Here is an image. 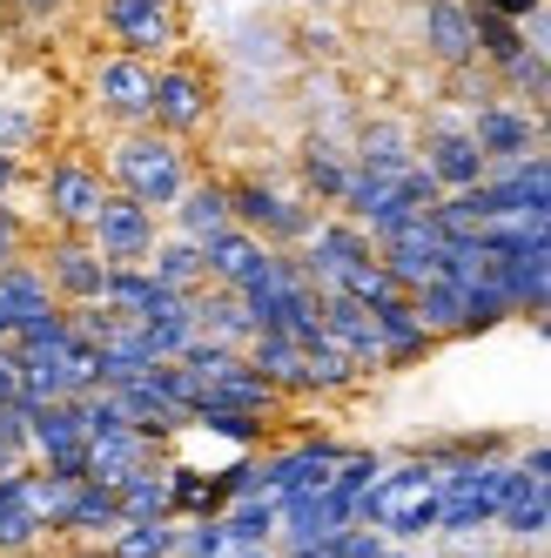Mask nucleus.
<instances>
[{
    "instance_id": "nucleus-45",
    "label": "nucleus",
    "mask_w": 551,
    "mask_h": 558,
    "mask_svg": "<svg viewBox=\"0 0 551 558\" xmlns=\"http://www.w3.org/2000/svg\"><path fill=\"white\" fill-rule=\"evenodd\" d=\"M377 471H383V458H377V451H343V458H336V477H330V485H336V492H350V498H364Z\"/></svg>"
},
{
    "instance_id": "nucleus-7",
    "label": "nucleus",
    "mask_w": 551,
    "mask_h": 558,
    "mask_svg": "<svg viewBox=\"0 0 551 558\" xmlns=\"http://www.w3.org/2000/svg\"><path fill=\"white\" fill-rule=\"evenodd\" d=\"M162 216H155L148 203H135V195H122V189H108V203L95 209V222H88V243L101 250V263H148V250L162 243Z\"/></svg>"
},
{
    "instance_id": "nucleus-17",
    "label": "nucleus",
    "mask_w": 551,
    "mask_h": 558,
    "mask_svg": "<svg viewBox=\"0 0 551 558\" xmlns=\"http://www.w3.org/2000/svg\"><path fill=\"white\" fill-rule=\"evenodd\" d=\"M88 451V424H82V397H54V404H34L27 417V458L34 464H61Z\"/></svg>"
},
{
    "instance_id": "nucleus-18",
    "label": "nucleus",
    "mask_w": 551,
    "mask_h": 558,
    "mask_svg": "<svg viewBox=\"0 0 551 558\" xmlns=\"http://www.w3.org/2000/svg\"><path fill=\"white\" fill-rule=\"evenodd\" d=\"M269 250L276 243H262L256 229L229 222V229H216L209 243H203V269H209V283H222V290H249L256 276H262V263H269Z\"/></svg>"
},
{
    "instance_id": "nucleus-3",
    "label": "nucleus",
    "mask_w": 551,
    "mask_h": 558,
    "mask_svg": "<svg viewBox=\"0 0 551 558\" xmlns=\"http://www.w3.org/2000/svg\"><path fill=\"white\" fill-rule=\"evenodd\" d=\"M417 162L438 175L444 189H470V182L491 175V155L478 148V135H470V114L451 108V101H438L430 122L417 129Z\"/></svg>"
},
{
    "instance_id": "nucleus-58",
    "label": "nucleus",
    "mask_w": 551,
    "mask_h": 558,
    "mask_svg": "<svg viewBox=\"0 0 551 558\" xmlns=\"http://www.w3.org/2000/svg\"><path fill=\"white\" fill-rule=\"evenodd\" d=\"M478 558H485V551H478Z\"/></svg>"
},
{
    "instance_id": "nucleus-26",
    "label": "nucleus",
    "mask_w": 551,
    "mask_h": 558,
    "mask_svg": "<svg viewBox=\"0 0 551 558\" xmlns=\"http://www.w3.org/2000/svg\"><path fill=\"white\" fill-rule=\"evenodd\" d=\"M243 356L249 364L283 390V397H309V371H303V343L296 337H283V330H256L249 343H243Z\"/></svg>"
},
{
    "instance_id": "nucleus-42",
    "label": "nucleus",
    "mask_w": 551,
    "mask_h": 558,
    "mask_svg": "<svg viewBox=\"0 0 551 558\" xmlns=\"http://www.w3.org/2000/svg\"><path fill=\"white\" fill-rule=\"evenodd\" d=\"M0 148H8V155L41 148V114L21 108V101H0Z\"/></svg>"
},
{
    "instance_id": "nucleus-20",
    "label": "nucleus",
    "mask_w": 551,
    "mask_h": 558,
    "mask_svg": "<svg viewBox=\"0 0 551 558\" xmlns=\"http://www.w3.org/2000/svg\"><path fill=\"white\" fill-rule=\"evenodd\" d=\"M370 324H377V337H383V371H411V364H424V356L438 350V337H430V330L417 324V310H411V290L370 303Z\"/></svg>"
},
{
    "instance_id": "nucleus-43",
    "label": "nucleus",
    "mask_w": 551,
    "mask_h": 558,
    "mask_svg": "<svg viewBox=\"0 0 551 558\" xmlns=\"http://www.w3.org/2000/svg\"><path fill=\"white\" fill-rule=\"evenodd\" d=\"M209 492H216V505H229V498H256V492H262V458H235L229 471L209 477Z\"/></svg>"
},
{
    "instance_id": "nucleus-4",
    "label": "nucleus",
    "mask_w": 551,
    "mask_h": 558,
    "mask_svg": "<svg viewBox=\"0 0 551 558\" xmlns=\"http://www.w3.org/2000/svg\"><path fill=\"white\" fill-rule=\"evenodd\" d=\"M95 21L108 34V48L142 54V61H169L182 48V14L175 0H95Z\"/></svg>"
},
{
    "instance_id": "nucleus-34",
    "label": "nucleus",
    "mask_w": 551,
    "mask_h": 558,
    "mask_svg": "<svg viewBox=\"0 0 551 558\" xmlns=\"http://www.w3.org/2000/svg\"><path fill=\"white\" fill-rule=\"evenodd\" d=\"M101 558H175V518H122L101 538Z\"/></svg>"
},
{
    "instance_id": "nucleus-23",
    "label": "nucleus",
    "mask_w": 551,
    "mask_h": 558,
    "mask_svg": "<svg viewBox=\"0 0 551 558\" xmlns=\"http://www.w3.org/2000/svg\"><path fill=\"white\" fill-rule=\"evenodd\" d=\"M162 222L182 229V235H195V243H209L216 229L235 222V209H229V182H222V175H188V189L175 195V209H169Z\"/></svg>"
},
{
    "instance_id": "nucleus-33",
    "label": "nucleus",
    "mask_w": 551,
    "mask_h": 558,
    "mask_svg": "<svg viewBox=\"0 0 551 558\" xmlns=\"http://www.w3.org/2000/svg\"><path fill=\"white\" fill-rule=\"evenodd\" d=\"M498 532L511 538V545H531V538H551V492L538 485V477L525 471V485L504 498V511H498Z\"/></svg>"
},
{
    "instance_id": "nucleus-52",
    "label": "nucleus",
    "mask_w": 551,
    "mask_h": 558,
    "mask_svg": "<svg viewBox=\"0 0 551 558\" xmlns=\"http://www.w3.org/2000/svg\"><path fill=\"white\" fill-rule=\"evenodd\" d=\"M14 8H21L27 21H54V14L68 8V0H14Z\"/></svg>"
},
{
    "instance_id": "nucleus-13",
    "label": "nucleus",
    "mask_w": 551,
    "mask_h": 558,
    "mask_svg": "<svg viewBox=\"0 0 551 558\" xmlns=\"http://www.w3.org/2000/svg\"><path fill=\"white\" fill-rule=\"evenodd\" d=\"M417 34H424V54L438 68H470V61H478V21H470V0H424Z\"/></svg>"
},
{
    "instance_id": "nucleus-40",
    "label": "nucleus",
    "mask_w": 551,
    "mask_h": 558,
    "mask_svg": "<svg viewBox=\"0 0 551 558\" xmlns=\"http://www.w3.org/2000/svg\"><path fill=\"white\" fill-rule=\"evenodd\" d=\"M175 364H182L195 384H216V377H229L235 364H243V350H235V343H216V337H195V343L175 356Z\"/></svg>"
},
{
    "instance_id": "nucleus-41",
    "label": "nucleus",
    "mask_w": 551,
    "mask_h": 558,
    "mask_svg": "<svg viewBox=\"0 0 551 558\" xmlns=\"http://www.w3.org/2000/svg\"><path fill=\"white\" fill-rule=\"evenodd\" d=\"M229 545H222V525H216V511L209 518H175V558H222Z\"/></svg>"
},
{
    "instance_id": "nucleus-9",
    "label": "nucleus",
    "mask_w": 551,
    "mask_h": 558,
    "mask_svg": "<svg viewBox=\"0 0 551 558\" xmlns=\"http://www.w3.org/2000/svg\"><path fill=\"white\" fill-rule=\"evenodd\" d=\"M41 269H48V283H54V296L74 310V303H101V283H108V263H101V250L88 243L82 229H54L41 250Z\"/></svg>"
},
{
    "instance_id": "nucleus-2",
    "label": "nucleus",
    "mask_w": 551,
    "mask_h": 558,
    "mask_svg": "<svg viewBox=\"0 0 551 558\" xmlns=\"http://www.w3.org/2000/svg\"><path fill=\"white\" fill-rule=\"evenodd\" d=\"M229 209H235V222L256 229L262 243H276V250L309 243V229H317V216H323L303 189H283V182H269V175H235L229 182Z\"/></svg>"
},
{
    "instance_id": "nucleus-49",
    "label": "nucleus",
    "mask_w": 551,
    "mask_h": 558,
    "mask_svg": "<svg viewBox=\"0 0 551 558\" xmlns=\"http://www.w3.org/2000/svg\"><path fill=\"white\" fill-rule=\"evenodd\" d=\"M525 41H531V48L551 61V0H538V8L525 14Z\"/></svg>"
},
{
    "instance_id": "nucleus-57",
    "label": "nucleus",
    "mask_w": 551,
    "mask_h": 558,
    "mask_svg": "<svg viewBox=\"0 0 551 558\" xmlns=\"http://www.w3.org/2000/svg\"><path fill=\"white\" fill-rule=\"evenodd\" d=\"M0 8H8V0H0Z\"/></svg>"
},
{
    "instance_id": "nucleus-50",
    "label": "nucleus",
    "mask_w": 551,
    "mask_h": 558,
    "mask_svg": "<svg viewBox=\"0 0 551 558\" xmlns=\"http://www.w3.org/2000/svg\"><path fill=\"white\" fill-rule=\"evenodd\" d=\"M8 397H21V371H14V350L0 343V404H8Z\"/></svg>"
},
{
    "instance_id": "nucleus-19",
    "label": "nucleus",
    "mask_w": 551,
    "mask_h": 558,
    "mask_svg": "<svg viewBox=\"0 0 551 558\" xmlns=\"http://www.w3.org/2000/svg\"><path fill=\"white\" fill-rule=\"evenodd\" d=\"M101 303H108L114 316H128V324H148V316H162V310H175V303H188V296L169 290V283H155L148 263H108Z\"/></svg>"
},
{
    "instance_id": "nucleus-5",
    "label": "nucleus",
    "mask_w": 551,
    "mask_h": 558,
    "mask_svg": "<svg viewBox=\"0 0 551 558\" xmlns=\"http://www.w3.org/2000/svg\"><path fill=\"white\" fill-rule=\"evenodd\" d=\"M209 114H216V88H209V74L195 68V61H155V108H148V129H162L175 142H195L209 129Z\"/></svg>"
},
{
    "instance_id": "nucleus-44",
    "label": "nucleus",
    "mask_w": 551,
    "mask_h": 558,
    "mask_svg": "<svg viewBox=\"0 0 551 558\" xmlns=\"http://www.w3.org/2000/svg\"><path fill=\"white\" fill-rule=\"evenodd\" d=\"M343 290H350V296H357V303H383V296H397L404 283H397V276H390V269H383V263L370 256V263H357V269H350V276H343Z\"/></svg>"
},
{
    "instance_id": "nucleus-16",
    "label": "nucleus",
    "mask_w": 551,
    "mask_h": 558,
    "mask_svg": "<svg viewBox=\"0 0 551 558\" xmlns=\"http://www.w3.org/2000/svg\"><path fill=\"white\" fill-rule=\"evenodd\" d=\"M438 256H444V229L430 222V209H424L417 222H404L397 235H383V243H377V263L397 276L404 290L430 283V276H438Z\"/></svg>"
},
{
    "instance_id": "nucleus-54",
    "label": "nucleus",
    "mask_w": 551,
    "mask_h": 558,
    "mask_svg": "<svg viewBox=\"0 0 551 558\" xmlns=\"http://www.w3.org/2000/svg\"><path fill=\"white\" fill-rule=\"evenodd\" d=\"M478 8H491V14H511V21H525L538 0H478Z\"/></svg>"
},
{
    "instance_id": "nucleus-32",
    "label": "nucleus",
    "mask_w": 551,
    "mask_h": 558,
    "mask_svg": "<svg viewBox=\"0 0 551 558\" xmlns=\"http://www.w3.org/2000/svg\"><path fill=\"white\" fill-rule=\"evenodd\" d=\"M148 269H155V283H169V290H203L209 283V269H203V243L182 229H162V243L148 250Z\"/></svg>"
},
{
    "instance_id": "nucleus-28",
    "label": "nucleus",
    "mask_w": 551,
    "mask_h": 558,
    "mask_svg": "<svg viewBox=\"0 0 551 558\" xmlns=\"http://www.w3.org/2000/svg\"><path fill=\"white\" fill-rule=\"evenodd\" d=\"M411 310H417V324L438 337V343H457L464 337V283H451V276H430V283L411 290Z\"/></svg>"
},
{
    "instance_id": "nucleus-10",
    "label": "nucleus",
    "mask_w": 551,
    "mask_h": 558,
    "mask_svg": "<svg viewBox=\"0 0 551 558\" xmlns=\"http://www.w3.org/2000/svg\"><path fill=\"white\" fill-rule=\"evenodd\" d=\"M470 135L491 162H518V155H538L544 135H538V101H518V95H491L485 108H470Z\"/></svg>"
},
{
    "instance_id": "nucleus-29",
    "label": "nucleus",
    "mask_w": 551,
    "mask_h": 558,
    "mask_svg": "<svg viewBox=\"0 0 551 558\" xmlns=\"http://www.w3.org/2000/svg\"><path fill=\"white\" fill-rule=\"evenodd\" d=\"M276 505L269 492H256V498H229L222 511H216V525H222V545L229 551H243V545H276ZM222 551V558H229Z\"/></svg>"
},
{
    "instance_id": "nucleus-14",
    "label": "nucleus",
    "mask_w": 551,
    "mask_h": 558,
    "mask_svg": "<svg viewBox=\"0 0 551 558\" xmlns=\"http://www.w3.org/2000/svg\"><path fill=\"white\" fill-rule=\"evenodd\" d=\"M317 310H323V337L357 356L364 377H377V371H383V337H377V324H370V303H357L350 290H323Z\"/></svg>"
},
{
    "instance_id": "nucleus-11",
    "label": "nucleus",
    "mask_w": 551,
    "mask_h": 558,
    "mask_svg": "<svg viewBox=\"0 0 551 558\" xmlns=\"http://www.w3.org/2000/svg\"><path fill=\"white\" fill-rule=\"evenodd\" d=\"M336 458H343L336 437H303V445H290V451H269L262 458V492L276 505L296 498V492H323L336 477Z\"/></svg>"
},
{
    "instance_id": "nucleus-21",
    "label": "nucleus",
    "mask_w": 551,
    "mask_h": 558,
    "mask_svg": "<svg viewBox=\"0 0 551 558\" xmlns=\"http://www.w3.org/2000/svg\"><path fill=\"white\" fill-rule=\"evenodd\" d=\"M343 182H350V142H330V135L309 129V135L296 142V189H303L317 209H336Z\"/></svg>"
},
{
    "instance_id": "nucleus-22",
    "label": "nucleus",
    "mask_w": 551,
    "mask_h": 558,
    "mask_svg": "<svg viewBox=\"0 0 551 558\" xmlns=\"http://www.w3.org/2000/svg\"><path fill=\"white\" fill-rule=\"evenodd\" d=\"M155 458H169V445L148 437V430H135V424H114V430L88 437V477H101V485H114V477H128V471H142Z\"/></svg>"
},
{
    "instance_id": "nucleus-47",
    "label": "nucleus",
    "mask_w": 551,
    "mask_h": 558,
    "mask_svg": "<svg viewBox=\"0 0 551 558\" xmlns=\"http://www.w3.org/2000/svg\"><path fill=\"white\" fill-rule=\"evenodd\" d=\"M296 48L317 54V61H336V54H343V34H336V21H303V27H296Z\"/></svg>"
},
{
    "instance_id": "nucleus-38",
    "label": "nucleus",
    "mask_w": 551,
    "mask_h": 558,
    "mask_svg": "<svg viewBox=\"0 0 551 558\" xmlns=\"http://www.w3.org/2000/svg\"><path fill=\"white\" fill-rule=\"evenodd\" d=\"M470 21H478V61H485V68H504L511 54L531 48V41H525V21H511V14H491V8H478V0H470Z\"/></svg>"
},
{
    "instance_id": "nucleus-27",
    "label": "nucleus",
    "mask_w": 551,
    "mask_h": 558,
    "mask_svg": "<svg viewBox=\"0 0 551 558\" xmlns=\"http://www.w3.org/2000/svg\"><path fill=\"white\" fill-rule=\"evenodd\" d=\"M95 364H101V384L114 390V384H135V377H148L162 356H155V343H148V330L142 324H114V337L108 343H95Z\"/></svg>"
},
{
    "instance_id": "nucleus-1",
    "label": "nucleus",
    "mask_w": 551,
    "mask_h": 558,
    "mask_svg": "<svg viewBox=\"0 0 551 558\" xmlns=\"http://www.w3.org/2000/svg\"><path fill=\"white\" fill-rule=\"evenodd\" d=\"M101 175H108V189H122L135 203H148L155 216H169L175 195L195 175V162H188V142H175L162 129H114V142L101 155Z\"/></svg>"
},
{
    "instance_id": "nucleus-36",
    "label": "nucleus",
    "mask_w": 551,
    "mask_h": 558,
    "mask_svg": "<svg viewBox=\"0 0 551 558\" xmlns=\"http://www.w3.org/2000/svg\"><path fill=\"white\" fill-rule=\"evenodd\" d=\"M114 498H122V518H169V458L114 477Z\"/></svg>"
},
{
    "instance_id": "nucleus-24",
    "label": "nucleus",
    "mask_w": 551,
    "mask_h": 558,
    "mask_svg": "<svg viewBox=\"0 0 551 558\" xmlns=\"http://www.w3.org/2000/svg\"><path fill=\"white\" fill-rule=\"evenodd\" d=\"M188 310H195V330L216 337V343H235L243 350L256 337V316L243 303V290H222V283H203V290H188Z\"/></svg>"
},
{
    "instance_id": "nucleus-30",
    "label": "nucleus",
    "mask_w": 551,
    "mask_h": 558,
    "mask_svg": "<svg viewBox=\"0 0 551 558\" xmlns=\"http://www.w3.org/2000/svg\"><path fill=\"white\" fill-rule=\"evenodd\" d=\"M203 397H216V404H235V411H256V417H283V404H290V397L249 364V356H243V364H235L229 377L203 384Z\"/></svg>"
},
{
    "instance_id": "nucleus-56",
    "label": "nucleus",
    "mask_w": 551,
    "mask_h": 558,
    "mask_svg": "<svg viewBox=\"0 0 551 558\" xmlns=\"http://www.w3.org/2000/svg\"><path fill=\"white\" fill-rule=\"evenodd\" d=\"M531 330H538V337H551V303H544V310L531 316Z\"/></svg>"
},
{
    "instance_id": "nucleus-46",
    "label": "nucleus",
    "mask_w": 551,
    "mask_h": 558,
    "mask_svg": "<svg viewBox=\"0 0 551 558\" xmlns=\"http://www.w3.org/2000/svg\"><path fill=\"white\" fill-rule=\"evenodd\" d=\"M383 545H390V538H383L377 525H364V518H357V525H343V532L330 538L336 558H383Z\"/></svg>"
},
{
    "instance_id": "nucleus-53",
    "label": "nucleus",
    "mask_w": 551,
    "mask_h": 558,
    "mask_svg": "<svg viewBox=\"0 0 551 558\" xmlns=\"http://www.w3.org/2000/svg\"><path fill=\"white\" fill-rule=\"evenodd\" d=\"M21 464H34V458H27V445H8V437H0V477L21 471Z\"/></svg>"
},
{
    "instance_id": "nucleus-15",
    "label": "nucleus",
    "mask_w": 551,
    "mask_h": 558,
    "mask_svg": "<svg viewBox=\"0 0 551 558\" xmlns=\"http://www.w3.org/2000/svg\"><path fill=\"white\" fill-rule=\"evenodd\" d=\"M350 162H364V169L397 182L417 162V129L404 122V114H364L357 135H350Z\"/></svg>"
},
{
    "instance_id": "nucleus-35",
    "label": "nucleus",
    "mask_w": 551,
    "mask_h": 558,
    "mask_svg": "<svg viewBox=\"0 0 551 558\" xmlns=\"http://www.w3.org/2000/svg\"><path fill=\"white\" fill-rule=\"evenodd\" d=\"M303 371H309V397H350L364 384V371H357V356H350L343 343H330V337H317L303 350Z\"/></svg>"
},
{
    "instance_id": "nucleus-37",
    "label": "nucleus",
    "mask_w": 551,
    "mask_h": 558,
    "mask_svg": "<svg viewBox=\"0 0 551 558\" xmlns=\"http://www.w3.org/2000/svg\"><path fill=\"white\" fill-rule=\"evenodd\" d=\"M188 424H203V430L229 437V445H243V451H256L262 437H269V424H276V417H256V411H235V404H216V397H195V411H188Z\"/></svg>"
},
{
    "instance_id": "nucleus-12",
    "label": "nucleus",
    "mask_w": 551,
    "mask_h": 558,
    "mask_svg": "<svg viewBox=\"0 0 551 558\" xmlns=\"http://www.w3.org/2000/svg\"><path fill=\"white\" fill-rule=\"evenodd\" d=\"M41 538H48L41 477H34V464H21V471L0 477V558H27Z\"/></svg>"
},
{
    "instance_id": "nucleus-31",
    "label": "nucleus",
    "mask_w": 551,
    "mask_h": 558,
    "mask_svg": "<svg viewBox=\"0 0 551 558\" xmlns=\"http://www.w3.org/2000/svg\"><path fill=\"white\" fill-rule=\"evenodd\" d=\"M0 303H8L14 324H21V316H34V310H54V303H61L34 250H27V256H14V263H0Z\"/></svg>"
},
{
    "instance_id": "nucleus-25",
    "label": "nucleus",
    "mask_w": 551,
    "mask_h": 558,
    "mask_svg": "<svg viewBox=\"0 0 551 558\" xmlns=\"http://www.w3.org/2000/svg\"><path fill=\"white\" fill-rule=\"evenodd\" d=\"M114 397H122L128 424H135V430H148V437H162V445H169L175 430H188V411L162 390V377H155V371H148V377H135V384H114Z\"/></svg>"
},
{
    "instance_id": "nucleus-8",
    "label": "nucleus",
    "mask_w": 551,
    "mask_h": 558,
    "mask_svg": "<svg viewBox=\"0 0 551 558\" xmlns=\"http://www.w3.org/2000/svg\"><path fill=\"white\" fill-rule=\"evenodd\" d=\"M101 203H108V175H101V162H82V155H54L48 175H41V209H48V222L88 235V222H95Z\"/></svg>"
},
{
    "instance_id": "nucleus-51",
    "label": "nucleus",
    "mask_w": 551,
    "mask_h": 558,
    "mask_svg": "<svg viewBox=\"0 0 551 558\" xmlns=\"http://www.w3.org/2000/svg\"><path fill=\"white\" fill-rule=\"evenodd\" d=\"M21 175H27V169H21V155H8V148H0V203H8V195L21 189Z\"/></svg>"
},
{
    "instance_id": "nucleus-6",
    "label": "nucleus",
    "mask_w": 551,
    "mask_h": 558,
    "mask_svg": "<svg viewBox=\"0 0 551 558\" xmlns=\"http://www.w3.org/2000/svg\"><path fill=\"white\" fill-rule=\"evenodd\" d=\"M88 95H95V114H101V122H114V129H148V108H155V61L108 48V54L88 68Z\"/></svg>"
},
{
    "instance_id": "nucleus-48",
    "label": "nucleus",
    "mask_w": 551,
    "mask_h": 558,
    "mask_svg": "<svg viewBox=\"0 0 551 558\" xmlns=\"http://www.w3.org/2000/svg\"><path fill=\"white\" fill-rule=\"evenodd\" d=\"M27 250H34V229L21 222L14 203H0V263H14V256H27Z\"/></svg>"
},
{
    "instance_id": "nucleus-55",
    "label": "nucleus",
    "mask_w": 551,
    "mask_h": 558,
    "mask_svg": "<svg viewBox=\"0 0 551 558\" xmlns=\"http://www.w3.org/2000/svg\"><path fill=\"white\" fill-rule=\"evenodd\" d=\"M229 558H283V545H243V551H229Z\"/></svg>"
},
{
    "instance_id": "nucleus-39",
    "label": "nucleus",
    "mask_w": 551,
    "mask_h": 558,
    "mask_svg": "<svg viewBox=\"0 0 551 558\" xmlns=\"http://www.w3.org/2000/svg\"><path fill=\"white\" fill-rule=\"evenodd\" d=\"M148 343H155V356H162V364H175V356L195 343V337H203V330H195V310L188 303H175V310H162V316H148Z\"/></svg>"
}]
</instances>
